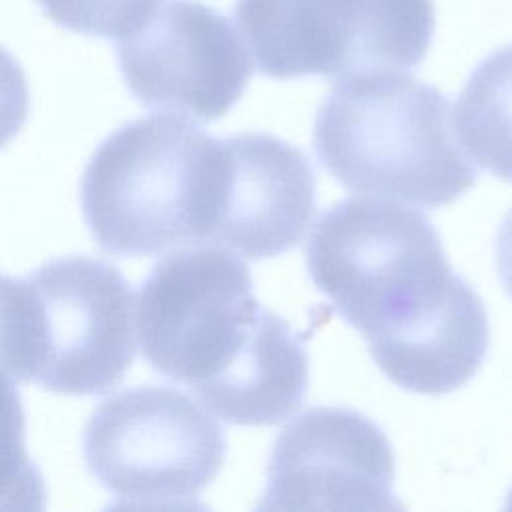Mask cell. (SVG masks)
Returning <instances> with one entry per match:
<instances>
[{
    "label": "cell",
    "instance_id": "cell-1",
    "mask_svg": "<svg viewBox=\"0 0 512 512\" xmlns=\"http://www.w3.org/2000/svg\"><path fill=\"white\" fill-rule=\"evenodd\" d=\"M306 266L400 388L446 394L482 366L490 336L484 304L418 210L378 196L336 202L310 232Z\"/></svg>",
    "mask_w": 512,
    "mask_h": 512
},
{
    "label": "cell",
    "instance_id": "cell-2",
    "mask_svg": "<svg viewBox=\"0 0 512 512\" xmlns=\"http://www.w3.org/2000/svg\"><path fill=\"white\" fill-rule=\"evenodd\" d=\"M252 288L250 270L226 246H180L142 282L136 332L146 362L188 386L212 414L272 426L302 406L308 354Z\"/></svg>",
    "mask_w": 512,
    "mask_h": 512
},
{
    "label": "cell",
    "instance_id": "cell-3",
    "mask_svg": "<svg viewBox=\"0 0 512 512\" xmlns=\"http://www.w3.org/2000/svg\"><path fill=\"white\" fill-rule=\"evenodd\" d=\"M224 170V142L186 118L132 120L106 136L84 168V222L114 256H158L212 242Z\"/></svg>",
    "mask_w": 512,
    "mask_h": 512
},
{
    "label": "cell",
    "instance_id": "cell-4",
    "mask_svg": "<svg viewBox=\"0 0 512 512\" xmlns=\"http://www.w3.org/2000/svg\"><path fill=\"white\" fill-rule=\"evenodd\" d=\"M314 148L342 186L424 208L454 202L478 176L456 144L448 98L396 70L338 80L318 108Z\"/></svg>",
    "mask_w": 512,
    "mask_h": 512
},
{
    "label": "cell",
    "instance_id": "cell-5",
    "mask_svg": "<svg viewBox=\"0 0 512 512\" xmlns=\"http://www.w3.org/2000/svg\"><path fill=\"white\" fill-rule=\"evenodd\" d=\"M88 472L124 508L192 506L218 476L226 436L212 412L170 386L108 396L82 434Z\"/></svg>",
    "mask_w": 512,
    "mask_h": 512
},
{
    "label": "cell",
    "instance_id": "cell-6",
    "mask_svg": "<svg viewBox=\"0 0 512 512\" xmlns=\"http://www.w3.org/2000/svg\"><path fill=\"white\" fill-rule=\"evenodd\" d=\"M260 74L342 80L416 68L432 44V0H236Z\"/></svg>",
    "mask_w": 512,
    "mask_h": 512
},
{
    "label": "cell",
    "instance_id": "cell-7",
    "mask_svg": "<svg viewBox=\"0 0 512 512\" xmlns=\"http://www.w3.org/2000/svg\"><path fill=\"white\" fill-rule=\"evenodd\" d=\"M36 346L32 380L58 394H104L136 354V302L122 272L100 258H56L26 276Z\"/></svg>",
    "mask_w": 512,
    "mask_h": 512
},
{
    "label": "cell",
    "instance_id": "cell-8",
    "mask_svg": "<svg viewBox=\"0 0 512 512\" xmlns=\"http://www.w3.org/2000/svg\"><path fill=\"white\" fill-rule=\"evenodd\" d=\"M132 96L150 110L212 122L244 94L250 52L228 16L198 0H160L116 44Z\"/></svg>",
    "mask_w": 512,
    "mask_h": 512
},
{
    "label": "cell",
    "instance_id": "cell-9",
    "mask_svg": "<svg viewBox=\"0 0 512 512\" xmlns=\"http://www.w3.org/2000/svg\"><path fill=\"white\" fill-rule=\"evenodd\" d=\"M266 510H392L394 454L382 428L342 406L310 408L276 438Z\"/></svg>",
    "mask_w": 512,
    "mask_h": 512
},
{
    "label": "cell",
    "instance_id": "cell-10",
    "mask_svg": "<svg viewBox=\"0 0 512 512\" xmlns=\"http://www.w3.org/2000/svg\"><path fill=\"white\" fill-rule=\"evenodd\" d=\"M224 188L212 244L250 260L278 256L304 238L316 212L306 156L266 132L224 138Z\"/></svg>",
    "mask_w": 512,
    "mask_h": 512
},
{
    "label": "cell",
    "instance_id": "cell-11",
    "mask_svg": "<svg viewBox=\"0 0 512 512\" xmlns=\"http://www.w3.org/2000/svg\"><path fill=\"white\" fill-rule=\"evenodd\" d=\"M452 122L468 156L512 182V44L492 52L470 74Z\"/></svg>",
    "mask_w": 512,
    "mask_h": 512
},
{
    "label": "cell",
    "instance_id": "cell-12",
    "mask_svg": "<svg viewBox=\"0 0 512 512\" xmlns=\"http://www.w3.org/2000/svg\"><path fill=\"white\" fill-rule=\"evenodd\" d=\"M26 420L16 380L0 370V510L46 506V484L26 448Z\"/></svg>",
    "mask_w": 512,
    "mask_h": 512
},
{
    "label": "cell",
    "instance_id": "cell-13",
    "mask_svg": "<svg viewBox=\"0 0 512 512\" xmlns=\"http://www.w3.org/2000/svg\"><path fill=\"white\" fill-rule=\"evenodd\" d=\"M58 26L86 36L120 40L134 32L160 0H36Z\"/></svg>",
    "mask_w": 512,
    "mask_h": 512
},
{
    "label": "cell",
    "instance_id": "cell-14",
    "mask_svg": "<svg viewBox=\"0 0 512 512\" xmlns=\"http://www.w3.org/2000/svg\"><path fill=\"white\" fill-rule=\"evenodd\" d=\"M36 324L26 278L0 274V370L16 382L32 380Z\"/></svg>",
    "mask_w": 512,
    "mask_h": 512
},
{
    "label": "cell",
    "instance_id": "cell-15",
    "mask_svg": "<svg viewBox=\"0 0 512 512\" xmlns=\"http://www.w3.org/2000/svg\"><path fill=\"white\" fill-rule=\"evenodd\" d=\"M30 108V90L20 62L0 46V148L24 126Z\"/></svg>",
    "mask_w": 512,
    "mask_h": 512
},
{
    "label": "cell",
    "instance_id": "cell-16",
    "mask_svg": "<svg viewBox=\"0 0 512 512\" xmlns=\"http://www.w3.org/2000/svg\"><path fill=\"white\" fill-rule=\"evenodd\" d=\"M496 270L502 286L512 296V208L496 234Z\"/></svg>",
    "mask_w": 512,
    "mask_h": 512
}]
</instances>
